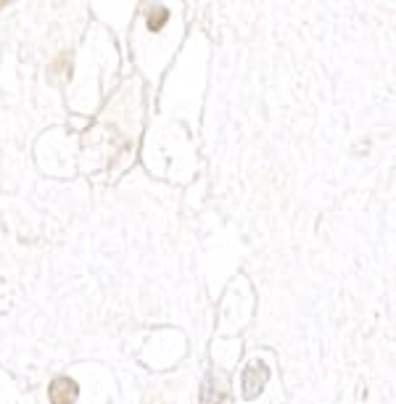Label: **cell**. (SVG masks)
Masks as SVG:
<instances>
[{"instance_id":"6da1fadb","label":"cell","mask_w":396,"mask_h":404,"mask_svg":"<svg viewBox=\"0 0 396 404\" xmlns=\"http://www.w3.org/2000/svg\"><path fill=\"white\" fill-rule=\"evenodd\" d=\"M267 375H270V370L264 368L262 362H256V365H249V368L243 370V378H240V386H243V396H246V399H256V396L262 394L264 383H267Z\"/></svg>"},{"instance_id":"7a4b0ae2","label":"cell","mask_w":396,"mask_h":404,"mask_svg":"<svg viewBox=\"0 0 396 404\" xmlns=\"http://www.w3.org/2000/svg\"><path fill=\"white\" fill-rule=\"evenodd\" d=\"M48 394H50V404H74L80 389H77V383H74L72 378H56L50 383Z\"/></svg>"},{"instance_id":"3957f363","label":"cell","mask_w":396,"mask_h":404,"mask_svg":"<svg viewBox=\"0 0 396 404\" xmlns=\"http://www.w3.org/2000/svg\"><path fill=\"white\" fill-rule=\"evenodd\" d=\"M167 8H156V11H151V16H148V27L151 29H161V24L167 22Z\"/></svg>"}]
</instances>
